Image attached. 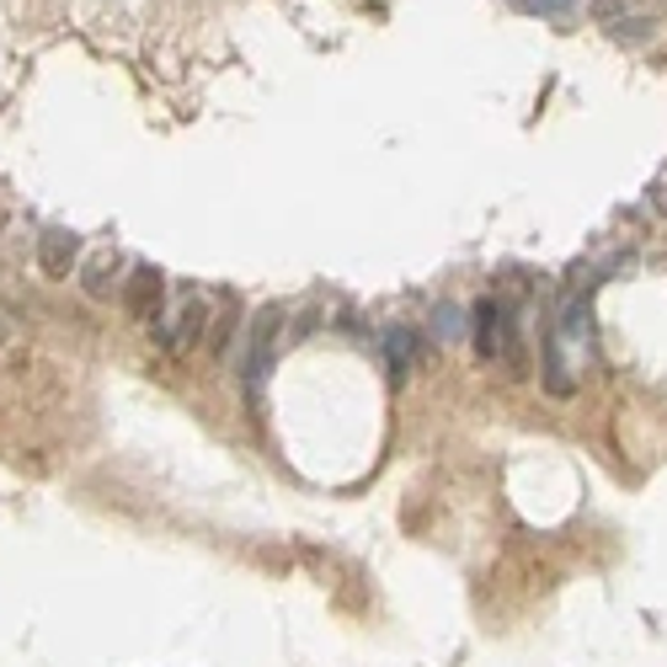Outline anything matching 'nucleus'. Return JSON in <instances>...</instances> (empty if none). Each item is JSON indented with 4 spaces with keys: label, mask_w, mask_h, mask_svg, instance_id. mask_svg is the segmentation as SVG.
<instances>
[{
    "label": "nucleus",
    "mask_w": 667,
    "mask_h": 667,
    "mask_svg": "<svg viewBox=\"0 0 667 667\" xmlns=\"http://www.w3.org/2000/svg\"><path fill=\"white\" fill-rule=\"evenodd\" d=\"M288 316H283V305H262L247 326V369H241V380H247V395L256 401L262 395V380L273 374V358H278V337Z\"/></svg>",
    "instance_id": "nucleus-1"
},
{
    "label": "nucleus",
    "mask_w": 667,
    "mask_h": 667,
    "mask_svg": "<svg viewBox=\"0 0 667 667\" xmlns=\"http://www.w3.org/2000/svg\"><path fill=\"white\" fill-rule=\"evenodd\" d=\"M475 352L486 358V363H524L518 358V331H513V310L502 305V299H475Z\"/></svg>",
    "instance_id": "nucleus-2"
},
{
    "label": "nucleus",
    "mask_w": 667,
    "mask_h": 667,
    "mask_svg": "<svg viewBox=\"0 0 667 667\" xmlns=\"http://www.w3.org/2000/svg\"><path fill=\"white\" fill-rule=\"evenodd\" d=\"M209 305L198 299V294H182V305H176L172 316H161L150 331H155V342L166 352H193L198 342H209Z\"/></svg>",
    "instance_id": "nucleus-3"
},
{
    "label": "nucleus",
    "mask_w": 667,
    "mask_h": 667,
    "mask_svg": "<svg viewBox=\"0 0 667 667\" xmlns=\"http://www.w3.org/2000/svg\"><path fill=\"white\" fill-rule=\"evenodd\" d=\"M161 294H166V278H161V267H150V262H140L134 273H129V283H123V305L134 310L140 320H161Z\"/></svg>",
    "instance_id": "nucleus-4"
},
{
    "label": "nucleus",
    "mask_w": 667,
    "mask_h": 667,
    "mask_svg": "<svg viewBox=\"0 0 667 667\" xmlns=\"http://www.w3.org/2000/svg\"><path fill=\"white\" fill-rule=\"evenodd\" d=\"M75 262H80V236L75 230H43L37 236V267L48 278H70Z\"/></svg>",
    "instance_id": "nucleus-5"
},
{
    "label": "nucleus",
    "mask_w": 667,
    "mask_h": 667,
    "mask_svg": "<svg viewBox=\"0 0 667 667\" xmlns=\"http://www.w3.org/2000/svg\"><path fill=\"white\" fill-rule=\"evenodd\" d=\"M118 273H123V256L107 247V251H97V256L80 267V288H86L91 299H107V294L118 288Z\"/></svg>",
    "instance_id": "nucleus-6"
},
{
    "label": "nucleus",
    "mask_w": 667,
    "mask_h": 667,
    "mask_svg": "<svg viewBox=\"0 0 667 667\" xmlns=\"http://www.w3.org/2000/svg\"><path fill=\"white\" fill-rule=\"evenodd\" d=\"M385 358H390V374L406 380V369L422 358V337L412 331V326H390L385 331Z\"/></svg>",
    "instance_id": "nucleus-7"
},
{
    "label": "nucleus",
    "mask_w": 667,
    "mask_h": 667,
    "mask_svg": "<svg viewBox=\"0 0 667 667\" xmlns=\"http://www.w3.org/2000/svg\"><path fill=\"white\" fill-rule=\"evenodd\" d=\"M236 331H241V305H236L230 294H219V316H214L209 348L225 358V352H230V342H236Z\"/></svg>",
    "instance_id": "nucleus-8"
}]
</instances>
